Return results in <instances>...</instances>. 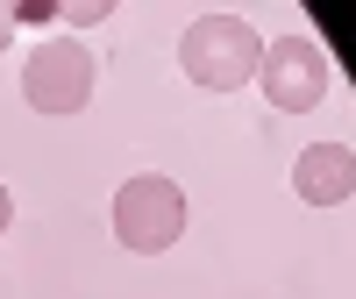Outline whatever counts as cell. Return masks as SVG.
<instances>
[{
    "label": "cell",
    "mask_w": 356,
    "mask_h": 299,
    "mask_svg": "<svg viewBox=\"0 0 356 299\" xmlns=\"http://www.w3.org/2000/svg\"><path fill=\"white\" fill-rule=\"evenodd\" d=\"M257 57H264V36L243 15H200V22H186V36H178V65H186V79L207 86V93L250 86Z\"/></svg>",
    "instance_id": "6da1fadb"
},
{
    "label": "cell",
    "mask_w": 356,
    "mask_h": 299,
    "mask_svg": "<svg viewBox=\"0 0 356 299\" xmlns=\"http://www.w3.org/2000/svg\"><path fill=\"white\" fill-rule=\"evenodd\" d=\"M328 79H335V72H328V50H321L307 29H292V36L264 43L250 86H264V100H271L278 114H307V107L328 100Z\"/></svg>",
    "instance_id": "7a4b0ae2"
},
{
    "label": "cell",
    "mask_w": 356,
    "mask_h": 299,
    "mask_svg": "<svg viewBox=\"0 0 356 299\" xmlns=\"http://www.w3.org/2000/svg\"><path fill=\"white\" fill-rule=\"evenodd\" d=\"M114 235H122V250H136V257L171 250L178 235H186V193H178L171 178H157V171L129 178V186L114 193Z\"/></svg>",
    "instance_id": "3957f363"
},
{
    "label": "cell",
    "mask_w": 356,
    "mask_h": 299,
    "mask_svg": "<svg viewBox=\"0 0 356 299\" xmlns=\"http://www.w3.org/2000/svg\"><path fill=\"white\" fill-rule=\"evenodd\" d=\"M93 79H100L93 50L79 36H50V43H36V57H29V72H22V100L36 114H79L93 100Z\"/></svg>",
    "instance_id": "277c9868"
},
{
    "label": "cell",
    "mask_w": 356,
    "mask_h": 299,
    "mask_svg": "<svg viewBox=\"0 0 356 299\" xmlns=\"http://www.w3.org/2000/svg\"><path fill=\"white\" fill-rule=\"evenodd\" d=\"M292 193L307 207H342L356 193V150L349 143H307L292 164Z\"/></svg>",
    "instance_id": "5b68a950"
},
{
    "label": "cell",
    "mask_w": 356,
    "mask_h": 299,
    "mask_svg": "<svg viewBox=\"0 0 356 299\" xmlns=\"http://www.w3.org/2000/svg\"><path fill=\"white\" fill-rule=\"evenodd\" d=\"M8 221H15V200H8V186H0V235H8Z\"/></svg>",
    "instance_id": "8992f818"
},
{
    "label": "cell",
    "mask_w": 356,
    "mask_h": 299,
    "mask_svg": "<svg viewBox=\"0 0 356 299\" xmlns=\"http://www.w3.org/2000/svg\"><path fill=\"white\" fill-rule=\"evenodd\" d=\"M8 36H15V15H8V8H0V50H8Z\"/></svg>",
    "instance_id": "52a82bcc"
}]
</instances>
